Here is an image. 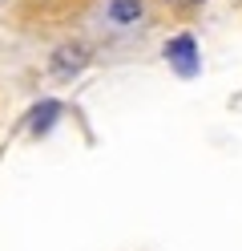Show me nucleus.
Wrapping results in <instances>:
<instances>
[{
	"label": "nucleus",
	"instance_id": "f03ea898",
	"mask_svg": "<svg viewBox=\"0 0 242 251\" xmlns=\"http://www.w3.org/2000/svg\"><path fill=\"white\" fill-rule=\"evenodd\" d=\"M170 57L190 73V69H194V41H190V37H177V41L170 45Z\"/></svg>",
	"mask_w": 242,
	"mask_h": 251
},
{
	"label": "nucleus",
	"instance_id": "f257e3e1",
	"mask_svg": "<svg viewBox=\"0 0 242 251\" xmlns=\"http://www.w3.org/2000/svg\"><path fill=\"white\" fill-rule=\"evenodd\" d=\"M109 17L117 21V25H133L141 17V0H113L109 4Z\"/></svg>",
	"mask_w": 242,
	"mask_h": 251
},
{
	"label": "nucleus",
	"instance_id": "7ed1b4c3",
	"mask_svg": "<svg viewBox=\"0 0 242 251\" xmlns=\"http://www.w3.org/2000/svg\"><path fill=\"white\" fill-rule=\"evenodd\" d=\"M53 65H57V73H69V69H81V65H85V53H81L77 45H73V49H61Z\"/></svg>",
	"mask_w": 242,
	"mask_h": 251
},
{
	"label": "nucleus",
	"instance_id": "20e7f679",
	"mask_svg": "<svg viewBox=\"0 0 242 251\" xmlns=\"http://www.w3.org/2000/svg\"><path fill=\"white\" fill-rule=\"evenodd\" d=\"M177 4H198V0H177Z\"/></svg>",
	"mask_w": 242,
	"mask_h": 251
}]
</instances>
